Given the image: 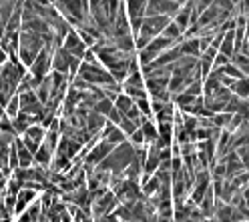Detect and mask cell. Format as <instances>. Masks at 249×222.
Listing matches in <instances>:
<instances>
[{
    "label": "cell",
    "instance_id": "cell-3",
    "mask_svg": "<svg viewBox=\"0 0 249 222\" xmlns=\"http://www.w3.org/2000/svg\"><path fill=\"white\" fill-rule=\"evenodd\" d=\"M51 66H53V52H51V50H46V48H42V52L36 56L35 64H33V74L44 78Z\"/></svg>",
    "mask_w": 249,
    "mask_h": 222
},
{
    "label": "cell",
    "instance_id": "cell-11",
    "mask_svg": "<svg viewBox=\"0 0 249 222\" xmlns=\"http://www.w3.org/2000/svg\"><path fill=\"white\" fill-rule=\"evenodd\" d=\"M233 92L237 94V96H241V98H249V78H243V80H239V82H233Z\"/></svg>",
    "mask_w": 249,
    "mask_h": 222
},
{
    "label": "cell",
    "instance_id": "cell-10",
    "mask_svg": "<svg viewBox=\"0 0 249 222\" xmlns=\"http://www.w3.org/2000/svg\"><path fill=\"white\" fill-rule=\"evenodd\" d=\"M181 34H183V30L179 28V24L177 22H173V24H167L165 28H163V36H167V38H171V40H179L181 38Z\"/></svg>",
    "mask_w": 249,
    "mask_h": 222
},
{
    "label": "cell",
    "instance_id": "cell-4",
    "mask_svg": "<svg viewBox=\"0 0 249 222\" xmlns=\"http://www.w3.org/2000/svg\"><path fill=\"white\" fill-rule=\"evenodd\" d=\"M147 4H149V0H127V14H129V18L147 16Z\"/></svg>",
    "mask_w": 249,
    "mask_h": 222
},
{
    "label": "cell",
    "instance_id": "cell-13",
    "mask_svg": "<svg viewBox=\"0 0 249 222\" xmlns=\"http://www.w3.org/2000/svg\"><path fill=\"white\" fill-rule=\"evenodd\" d=\"M119 126H121V128H123V132H124V134H129V136H131V134H133V132H135V130L139 128V126H137V122H135L133 118H129L127 114H124V116L121 118Z\"/></svg>",
    "mask_w": 249,
    "mask_h": 222
},
{
    "label": "cell",
    "instance_id": "cell-16",
    "mask_svg": "<svg viewBox=\"0 0 249 222\" xmlns=\"http://www.w3.org/2000/svg\"><path fill=\"white\" fill-rule=\"evenodd\" d=\"M233 60H235V64L245 72V74H249V54H237V56H233Z\"/></svg>",
    "mask_w": 249,
    "mask_h": 222
},
{
    "label": "cell",
    "instance_id": "cell-14",
    "mask_svg": "<svg viewBox=\"0 0 249 222\" xmlns=\"http://www.w3.org/2000/svg\"><path fill=\"white\" fill-rule=\"evenodd\" d=\"M18 112H20V96H12L10 102L6 104V116L14 118Z\"/></svg>",
    "mask_w": 249,
    "mask_h": 222
},
{
    "label": "cell",
    "instance_id": "cell-1",
    "mask_svg": "<svg viewBox=\"0 0 249 222\" xmlns=\"http://www.w3.org/2000/svg\"><path fill=\"white\" fill-rule=\"evenodd\" d=\"M119 202L121 200H119V196L115 192H107V190H105V192H101L95 200H92V210H95V212H92V218H101L103 220L105 214L113 212L117 208Z\"/></svg>",
    "mask_w": 249,
    "mask_h": 222
},
{
    "label": "cell",
    "instance_id": "cell-5",
    "mask_svg": "<svg viewBox=\"0 0 249 222\" xmlns=\"http://www.w3.org/2000/svg\"><path fill=\"white\" fill-rule=\"evenodd\" d=\"M35 198H36V190H33V188H26V186H24V188L20 190V192H18V202H17V208H14V212L20 214L24 206H26L28 202H33Z\"/></svg>",
    "mask_w": 249,
    "mask_h": 222
},
{
    "label": "cell",
    "instance_id": "cell-9",
    "mask_svg": "<svg viewBox=\"0 0 249 222\" xmlns=\"http://www.w3.org/2000/svg\"><path fill=\"white\" fill-rule=\"evenodd\" d=\"M115 108V102H113V98H108V96H105V98H99V102L95 104V112H99V114H105V116H108V112Z\"/></svg>",
    "mask_w": 249,
    "mask_h": 222
},
{
    "label": "cell",
    "instance_id": "cell-12",
    "mask_svg": "<svg viewBox=\"0 0 249 222\" xmlns=\"http://www.w3.org/2000/svg\"><path fill=\"white\" fill-rule=\"evenodd\" d=\"M141 128H143V132H145V136H147V142H155V140L159 138V132H157V128H155L153 122L145 120V122L141 124Z\"/></svg>",
    "mask_w": 249,
    "mask_h": 222
},
{
    "label": "cell",
    "instance_id": "cell-15",
    "mask_svg": "<svg viewBox=\"0 0 249 222\" xmlns=\"http://www.w3.org/2000/svg\"><path fill=\"white\" fill-rule=\"evenodd\" d=\"M123 84H129V86H141V88H145V82H143V74L139 72V70H135V72H131V74L127 76V80H124Z\"/></svg>",
    "mask_w": 249,
    "mask_h": 222
},
{
    "label": "cell",
    "instance_id": "cell-6",
    "mask_svg": "<svg viewBox=\"0 0 249 222\" xmlns=\"http://www.w3.org/2000/svg\"><path fill=\"white\" fill-rule=\"evenodd\" d=\"M35 162L38 164V166H49L51 162H53V150H49L44 144L36 150V154H35Z\"/></svg>",
    "mask_w": 249,
    "mask_h": 222
},
{
    "label": "cell",
    "instance_id": "cell-17",
    "mask_svg": "<svg viewBox=\"0 0 249 222\" xmlns=\"http://www.w3.org/2000/svg\"><path fill=\"white\" fill-rule=\"evenodd\" d=\"M229 58H231V56H227V54L219 52V54H217V56L213 58V66H215V68H221V66L229 64Z\"/></svg>",
    "mask_w": 249,
    "mask_h": 222
},
{
    "label": "cell",
    "instance_id": "cell-8",
    "mask_svg": "<svg viewBox=\"0 0 249 222\" xmlns=\"http://www.w3.org/2000/svg\"><path fill=\"white\" fill-rule=\"evenodd\" d=\"M133 100H135V98H133V96H129V94L124 92V94H119V96H117V100H115V106L121 110L123 114H127L129 110L135 106V104H133Z\"/></svg>",
    "mask_w": 249,
    "mask_h": 222
},
{
    "label": "cell",
    "instance_id": "cell-2",
    "mask_svg": "<svg viewBox=\"0 0 249 222\" xmlns=\"http://www.w3.org/2000/svg\"><path fill=\"white\" fill-rule=\"evenodd\" d=\"M62 46L69 50V52H72V54H76V56H85V52H87V42L83 40V36L79 34V30H74V28H71L69 30V34H67V38H65V42H62Z\"/></svg>",
    "mask_w": 249,
    "mask_h": 222
},
{
    "label": "cell",
    "instance_id": "cell-7",
    "mask_svg": "<svg viewBox=\"0 0 249 222\" xmlns=\"http://www.w3.org/2000/svg\"><path fill=\"white\" fill-rule=\"evenodd\" d=\"M179 46H181L183 54H191V56H199L201 54V42L197 38H189V40H185Z\"/></svg>",
    "mask_w": 249,
    "mask_h": 222
}]
</instances>
